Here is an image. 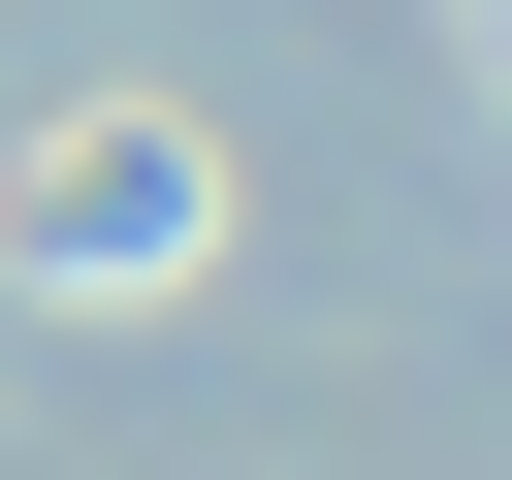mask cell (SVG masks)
I'll use <instances>...</instances> for the list:
<instances>
[{
  "mask_svg": "<svg viewBox=\"0 0 512 480\" xmlns=\"http://www.w3.org/2000/svg\"><path fill=\"white\" fill-rule=\"evenodd\" d=\"M160 192H192V160H160V128H96V160H32V224H64V256H96V288H128V256H192V224H160Z\"/></svg>",
  "mask_w": 512,
  "mask_h": 480,
  "instance_id": "obj_1",
  "label": "cell"
}]
</instances>
